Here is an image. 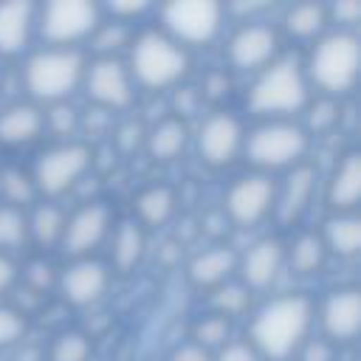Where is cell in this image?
Here are the masks:
<instances>
[{
	"label": "cell",
	"mask_w": 361,
	"mask_h": 361,
	"mask_svg": "<svg viewBox=\"0 0 361 361\" xmlns=\"http://www.w3.org/2000/svg\"><path fill=\"white\" fill-rule=\"evenodd\" d=\"M175 212V192L164 183L147 186L135 197V214L144 226H164Z\"/></svg>",
	"instance_id": "obj_26"
},
{
	"label": "cell",
	"mask_w": 361,
	"mask_h": 361,
	"mask_svg": "<svg viewBox=\"0 0 361 361\" xmlns=\"http://www.w3.org/2000/svg\"><path fill=\"white\" fill-rule=\"evenodd\" d=\"M186 138H189V130L180 118H164L158 121L149 135H147V149L155 161H172L183 152L186 147Z\"/></svg>",
	"instance_id": "obj_24"
},
{
	"label": "cell",
	"mask_w": 361,
	"mask_h": 361,
	"mask_svg": "<svg viewBox=\"0 0 361 361\" xmlns=\"http://www.w3.org/2000/svg\"><path fill=\"white\" fill-rule=\"evenodd\" d=\"M14 276H17V271H14V262H11L6 254H0V293H6V290L11 288Z\"/></svg>",
	"instance_id": "obj_47"
},
{
	"label": "cell",
	"mask_w": 361,
	"mask_h": 361,
	"mask_svg": "<svg viewBox=\"0 0 361 361\" xmlns=\"http://www.w3.org/2000/svg\"><path fill=\"white\" fill-rule=\"evenodd\" d=\"M243 149L248 161L262 169L296 166L307 152V133L290 121H268L243 138Z\"/></svg>",
	"instance_id": "obj_6"
},
{
	"label": "cell",
	"mask_w": 361,
	"mask_h": 361,
	"mask_svg": "<svg viewBox=\"0 0 361 361\" xmlns=\"http://www.w3.org/2000/svg\"><path fill=\"white\" fill-rule=\"evenodd\" d=\"M310 322H313L310 296L305 293L276 296L251 319V347L274 361L288 358L296 347L305 344Z\"/></svg>",
	"instance_id": "obj_1"
},
{
	"label": "cell",
	"mask_w": 361,
	"mask_h": 361,
	"mask_svg": "<svg viewBox=\"0 0 361 361\" xmlns=\"http://www.w3.org/2000/svg\"><path fill=\"white\" fill-rule=\"evenodd\" d=\"M307 102V79L296 59H274L248 90V107L259 116L296 113Z\"/></svg>",
	"instance_id": "obj_5"
},
{
	"label": "cell",
	"mask_w": 361,
	"mask_h": 361,
	"mask_svg": "<svg viewBox=\"0 0 361 361\" xmlns=\"http://www.w3.org/2000/svg\"><path fill=\"white\" fill-rule=\"evenodd\" d=\"M333 17H336L338 23L353 25V23L361 17V3H358V0H338V3L333 6Z\"/></svg>",
	"instance_id": "obj_43"
},
{
	"label": "cell",
	"mask_w": 361,
	"mask_h": 361,
	"mask_svg": "<svg viewBox=\"0 0 361 361\" xmlns=\"http://www.w3.org/2000/svg\"><path fill=\"white\" fill-rule=\"evenodd\" d=\"M0 189H3V195L8 200V206H17V209H20V203H31V197L37 195L31 175H25L23 169L0 172Z\"/></svg>",
	"instance_id": "obj_33"
},
{
	"label": "cell",
	"mask_w": 361,
	"mask_h": 361,
	"mask_svg": "<svg viewBox=\"0 0 361 361\" xmlns=\"http://www.w3.org/2000/svg\"><path fill=\"white\" fill-rule=\"evenodd\" d=\"M214 361H259V353H257L251 344L228 341V344L220 347V353H217Z\"/></svg>",
	"instance_id": "obj_39"
},
{
	"label": "cell",
	"mask_w": 361,
	"mask_h": 361,
	"mask_svg": "<svg viewBox=\"0 0 361 361\" xmlns=\"http://www.w3.org/2000/svg\"><path fill=\"white\" fill-rule=\"evenodd\" d=\"M164 25L183 42H209L220 31L223 6L214 0H175L161 8Z\"/></svg>",
	"instance_id": "obj_9"
},
{
	"label": "cell",
	"mask_w": 361,
	"mask_h": 361,
	"mask_svg": "<svg viewBox=\"0 0 361 361\" xmlns=\"http://www.w3.org/2000/svg\"><path fill=\"white\" fill-rule=\"evenodd\" d=\"M99 8L87 0H54L39 11V34L51 45L79 42L99 28Z\"/></svg>",
	"instance_id": "obj_8"
},
{
	"label": "cell",
	"mask_w": 361,
	"mask_h": 361,
	"mask_svg": "<svg viewBox=\"0 0 361 361\" xmlns=\"http://www.w3.org/2000/svg\"><path fill=\"white\" fill-rule=\"evenodd\" d=\"M107 231H110V206L102 200H90L65 220V231L59 243L65 245L68 254L82 257L96 245H102Z\"/></svg>",
	"instance_id": "obj_13"
},
{
	"label": "cell",
	"mask_w": 361,
	"mask_h": 361,
	"mask_svg": "<svg viewBox=\"0 0 361 361\" xmlns=\"http://www.w3.org/2000/svg\"><path fill=\"white\" fill-rule=\"evenodd\" d=\"M127 71L144 87L161 90V87L178 85L186 76L189 56H186V51L172 37H166L161 31H144L133 42L130 68Z\"/></svg>",
	"instance_id": "obj_2"
},
{
	"label": "cell",
	"mask_w": 361,
	"mask_h": 361,
	"mask_svg": "<svg viewBox=\"0 0 361 361\" xmlns=\"http://www.w3.org/2000/svg\"><path fill=\"white\" fill-rule=\"evenodd\" d=\"M279 48V37L271 25L251 23L237 28V34L228 42V59L240 71H257L274 62V54Z\"/></svg>",
	"instance_id": "obj_14"
},
{
	"label": "cell",
	"mask_w": 361,
	"mask_h": 361,
	"mask_svg": "<svg viewBox=\"0 0 361 361\" xmlns=\"http://www.w3.org/2000/svg\"><path fill=\"white\" fill-rule=\"evenodd\" d=\"M34 3L28 0H11L0 3V54L14 56L28 45L31 28H34Z\"/></svg>",
	"instance_id": "obj_19"
},
{
	"label": "cell",
	"mask_w": 361,
	"mask_h": 361,
	"mask_svg": "<svg viewBox=\"0 0 361 361\" xmlns=\"http://www.w3.org/2000/svg\"><path fill=\"white\" fill-rule=\"evenodd\" d=\"M285 257L296 274H316L327 259V248L319 234H299Z\"/></svg>",
	"instance_id": "obj_27"
},
{
	"label": "cell",
	"mask_w": 361,
	"mask_h": 361,
	"mask_svg": "<svg viewBox=\"0 0 361 361\" xmlns=\"http://www.w3.org/2000/svg\"><path fill=\"white\" fill-rule=\"evenodd\" d=\"M127 37H130V34H127L124 23H107V25H99V28H96V48H99V51H113V48L124 45Z\"/></svg>",
	"instance_id": "obj_38"
},
{
	"label": "cell",
	"mask_w": 361,
	"mask_h": 361,
	"mask_svg": "<svg viewBox=\"0 0 361 361\" xmlns=\"http://www.w3.org/2000/svg\"><path fill=\"white\" fill-rule=\"evenodd\" d=\"M116 141H118V147H121V149H133V147L141 141V124H135V121L124 124V127L118 130Z\"/></svg>",
	"instance_id": "obj_45"
},
{
	"label": "cell",
	"mask_w": 361,
	"mask_h": 361,
	"mask_svg": "<svg viewBox=\"0 0 361 361\" xmlns=\"http://www.w3.org/2000/svg\"><path fill=\"white\" fill-rule=\"evenodd\" d=\"M214 307H217V316H240L245 307H248V288L243 285H223L217 288L214 293Z\"/></svg>",
	"instance_id": "obj_34"
},
{
	"label": "cell",
	"mask_w": 361,
	"mask_h": 361,
	"mask_svg": "<svg viewBox=\"0 0 361 361\" xmlns=\"http://www.w3.org/2000/svg\"><path fill=\"white\" fill-rule=\"evenodd\" d=\"M313 189H316V169L310 164H296L288 172L282 189L274 195V214H276V220L282 226L296 223L307 212Z\"/></svg>",
	"instance_id": "obj_17"
},
{
	"label": "cell",
	"mask_w": 361,
	"mask_h": 361,
	"mask_svg": "<svg viewBox=\"0 0 361 361\" xmlns=\"http://www.w3.org/2000/svg\"><path fill=\"white\" fill-rule=\"evenodd\" d=\"M327 23V8L322 3H296L285 14V28L290 37H316Z\"/></svg>",
	"instance_id": "obj_28"
},
{
	"label": "cell",
	"mask_w": 361,
	"mask_h": 361,
	"mask_svg": "<svg viewBox=\"0 0 361 361\" xmlns=\"http://www.w3.org/2000/svg\"><path fill=\"white\" fill-rule=\"evenodd\" d=\"M324 248L338 257H355L361 245V223L355 214H336L324 223Z\"/></svg>",
	"instance_id": "obj_25"
},
{
	"label": "cell",
	"mask_w": 361,
	"mask_h": 361,
	"mask_svg": "<svg viewBox=\"0 0 361 361\" xmlns=\"http://www.w3.org/2000/svg\"><path fill=\"white\" fill-rule=\"evenodd\" d=\"M45 127V118L39 113V107L34 104H11L6 110H0V144L6 147H20V144H31L34 138H39Z\"/></svg>",
	"instance_id": "obj_20"
},
{
	"label": "cell",
	"mask_w": 361,
	"mask_h": 361,
	"mask_svg": "<svg viewBox=\"0 0 361 361\" xmlns=\"http://www.w3.org/2000/svg\"><path fill=\"white\" fill-rule=\"evenodd\" d=\"M358 59H361L358 37L350 31H333L316 42L305 79L319 85L327 96H341L353 90L358 79Z\"/></svg>",
	"instance_id": "obj_4"
},
{
	"label": "cell",
	"mask_w": 361,
	"mask_h": 361,
	"mask_svg": "<svg viewBox=\"0 0 361 361\" xmlns=\"http://www.w3.org/2000/svg\"><path fill=\"white\" fill-rule=\"evenodd\" d=\"M169 361H212V355H209V350H203L197 344H180L169 355Z\"/></svg>",
	"instance_id": "obj_44"
},
{
	"label": "cell",
	"mask_w": 361,
	"mask_h": 361,
	"mask_svg": "<svg viewBox=\"0 0 361 361\" xmlns=\"http://www.w3.org/2000/svg\"><path fill=\"white\" fill-rule=\"evenodd\" d=\"M265 3H237L231 6V11H243V14H254V11H262Z\"/></svg>",
	"instance_id": "obj_50"
},
{
	"label": "cell",
	"mask_w": 361,
	"mask_h": 361,
	"mask_svg": "<svg viewBox=\"0 0 361 361\" xmlns=\"http://www.w3.org/2000/svg\"><path fill=\"white\" fill-rule=\"evenodd\" d=\"M147 8V0H135V3H110L107 11L113 17H133V14H141Z\"/></svg>",
	"instance_id": "obj_46"
},
{
	"label": "cell",
	"mask_w": 361,
	"mask_h": 361,
	"mask_svg": "<svg viewBox=\"0 0 361 361\" xmlns=\"http://www.w3.org/2000/svg\"><path fill=\"white\" fill-rule=\"evenodd\" d=\"M85 90L102 110H124L133 104V76L124 62L113 56L96 59L85 71Z\"/></svg>",
	"instance_id": "obj_10"
},
{
	"label": "cell",
	"mask_w": 361,
	"mask_h": 361,
	"mask_svg": "<svg viewBox=\"0 0 361 361\" xmlns=\"http://www.w3.org/2000/svg\"><path fill=\"white\" fill-rule=\"evenodd\" d=\"M234 268H237V254L228 245H214V248H206V251L195 254V259L189 262V279L197 288H214Z\"/></svg>",
	"instance_id": "obj_22"
},
{
	"label": "cell",
	"mask_w": 361,
	"mask_h": 361,
	"mask_svg": "<svg viewBox=\"0 0 361 361\" xmlns=\"http://www.w3.org/2000/svg\"><path fill=\"white\" fill-rule=\"evenodd\" d=\"M228 76L223 73V71H212L209 76H206V82H203V96H209V99H220V96H226L228 93Z\"/></svg>",
	"instance_id": "obj_42"
},
{
	"label": "cell",
	"mask_w": 361,
	"mask_h": 361,
	"mask_svg": "<svg viewBox=\"0 0 361 361\" xmlns=\"http://www.w3.org/2000/svg\"><path fill=\"white\" fill-rule=\"evenodd\" d=\"M107 285H110V271L96 259H76L71 268H65V274L59 279L62 296L76 307L99 302L104 296Z\"/></svg>",
	"instance_id": "obj_16"
},
{
	"label": "cell",
	"mask_w": 361,
	"mask_h": 361,
	"mask_svg": "<svg viewBox=\"0 0 361 361\" xmlns=\"http://www.w3.org/2000/svg\"><path fill=\"white\" fill-rule=\"evenodd\" d=\"M237 265H240V274H243L245 288L262 290L282 271V265H285V245L276 237H262V240H257L245 251L243 259H237Z\"/></svg>",
	"instance_id": "obj_18"
},
{
	"label": "cell",
	"mask_w": 361,
	"mask_h": 361,
	"mask_svg": "<svg viewBox=\"0 0 361 361\" xmlns=\"http://www.w3.org/2000/svg\"><path fill=\"white\" fill-rule=\"evenodd\" d=\"M28 276L37 282V288H45V285L54 279V274H51V265H42V262H34Z\"/></svg>",
	"instance_id": "obj_48"
},
{
	"label": "cell",
	"mask_w": 361,
	"mask_h": 361,
	"mask_svg": "<svg viewBox=\"0 0 361 361\" xmlns=\"http://www.w3.org/2000/svg\"><path fill=\"white\" fill-rule=\"evenodd\" d=\"M144 251H147L144 228H141L135 220L118 223L116 237H113V265H116V271H121V274L133 271V268L141 262Z\"/></svg>",
	"instance_id": "obj_23"
},
{
	"label": "cell",
	"mask_w": 361,
	"mask_h": 361,
	"mask_svg": "<svg viewBox=\"0 0 361 361\" xmlns=\"http://www.w3.org/2000/svg\"><path fill=\"white\" fill-rule=\"evenodd\" d=\"M361 327V296L355 288H336L322 305V330L333 341L355 338Z\"/></svg>",
	"instance_id": "obj_15"
},
{
	"label": "cell",
	"mask_w": 361,
	"mask_h": 361,
	"mask_svg": "<svg viewBox=\"0 0 361 361\" xmlns=\"http://www.w3.org/2000/svg\"><path fill=\"white\" fill-rule=\"evenodd\" d=\"M276 186L265 175H243L226 192V214L237 226H257L274 209Z\"/></svg>",
	"instance_id": "obj_11"
},
{
	"label": "cell",
	"mask_w": 361,
	"mask_h": 361,
	"mask_svg": "<svg viewBox=\"0 0 361 361\" xmlns=\"http://www.w3.org/2000/svg\"><path fill=\"white\" fill-rule=\"evenodd\" d=\"M195 344L197 347H203V350H212V347H223V344H228V333H231V324H228V319L226 316H217V313H212V316H203L197 324H195Z\"/></svg>",
	"instance_id": "obj_32"
},
{
	"label": "cell",
	"mask_w": 361,
	"mask_h": 361,
	"mask_svg": "<svg viewBox=\"0 0 361 361\" xmlns=\"http://www.w3.org/2000/svg\"><path fill=\"white\" fill-rule=\"evenodd\" d=\"M90 358V338L79 330H65L51 341L48 361H87Z\"/></svg>",
	"instance_id": "obj_30"
},
{
	"label": "cell",
	"mask_w": 361,
	"mask_h": 361,
	"mask_svg": "<svg viewBox=\"0 0 361 361\" xmlns=\"http://www.w3.org/2000/svg\"><path fill=\"white\" fill-rule=\"evenodd\" d=\"M25 333V316L14 307H0V350L17 344Z\"/></svg>",
	"instance_id": "obj_36"
},
{
	"label": "cell",
	"mask_w": 361,
	"mask_h": 361,
	"mask_svg": "<svg viewBox=\"0 0 361 361\" xmlns=\"http://www.w3.org/2000/svg\"><path fill=\"white\" fill-rule=\"evenodd\" d=\"M243 124L231 113H212L197 133V152L209 166L231 164L243 149Z\"/></svg>",
	"instance_id": "obj_12"
},
{
	"label": "cell",
	"mask_w": 361,
	"mask_h": 361,
	"mask_svg": "<svg viewBox=\"0 0 361 361\" xmlns=\"http://www.w3.org/2000/svg\"><path fill=\"white\" fill-rule=\"evenodd\" d=\"M85 76V62L79 51L71 48H45L28 56L23 68V82L25 90L37 102L56 104L65 96L76 90V85Z\"/></svg>",
	"instance_id": "obj_3"
},
{
	"label": "cell",
	"mask_w": 361,
	"mask_h": 361,
	"mask_svg": "<svg viewBox=\"0 0 361 361\" xmlns=\"http://www.w3.org/2000/svg\"><path fill=\"white\" fill-rule=\"evenodd\" d=\"M336 121H338V104L330 96H322V99H316L310 104V110H307V127L313 133H327V130L336 127Z\"/></svg>",
	"instance_id": "obj_35"
},
{
	"label": "cell",
	"mask_w": 361,
	"mask_h": 361,
	"mask_svg": "<svg viewBox=\"0 0 361 361\" xmlns=\"http://www.w3.org/2000/svg\"><path fill=\"white\" fill-rule=\"evenodd\" d=\"M175 257H180V245H178V243H166V245L161 248V259H164V262H172Z\"/></svg>",
	"instance_id": "obj_49"
},
{
	"label": "cell",
	"mask_w": 361,
	"mask_h": 361,
	"mask_svg": "<svg viewBox=\"0 0 361 361\" xmlns=\"http://www.w3.org/2000/svg\"><path fill=\"white\" fill-rule=\"evenodd\" d=\"M39 358V350H34V347H25L20 355H17V361H37Z\"/></svg>",
	"instance_id": "obj_51"
},
{
	"label": "cell",
	"mask_w": 361,
	"mask_h": 361,
	"mask_svg": "<svg viewBox=\"0 0 361 361\" xmlns=\"http://www.w3.org/2000/svg\"><path fill=\"white\" fill-rule=\"evenodd\" d=\"M28 231L34 234V240L39 245H54L62 240L65 231V212L54 203H42L34 209L31 220H28Z\"/></svg>",
	"instance_id": "obj_29"
},
{
	"label": "cell",
	"mask_w": 361,
	"mask_h": 361,
	"mask_svg": "<svg viewBox=\"0 0 361 361\" xmlns=\"http://www.w3.org/2000/svg\"><path fill=\"white\" fill-rule=\"evenodd\" d=\"M358 192H361V164L355 152H347L327 180V203L338 214H347L350 209H355Z\"/></svg>",
	"instance_id": "obj_21"
},
{
	"label": "cell",
	"mask_w": 361,
	"mask_h": 361,
	"mask_svg": "<svg viewBox=\"0 0 361 361\" xmlns=\"http://www.w3.org/2000/svg\"><path fill=\"white\" fill-rule=\"evenodd\" d=\"M197 104H200V93H197L195 87H178V90H175V110H178L175 118L192 116V113L197 110Z\"/></svg>",
	"instance_id": "obj_40"
},
{
	"label": "cell",
	"mask_w": 361,
	"mask_h": 361,
	"mask_svg": "<svg viewBox=\"0 0 361 361\" xmlns=\"http://www.w3.org/2000/svg\"><path fill=\"white\" fill-rule=\"evenodd\" d=\"M299 361H333V347L330 341L324 338H316V341H307L299 353Z\"/></svg>",
	"instance_id": "obj_41"
},
{
	"label": "cell",
	"mask_w": 361,
	"mask_h": 361,
	"mask_svg": "<svg viewBox=\"0 0 361 361\" xmlns=\"http://www.w3.org/2000/svg\"><path fill=\"white\" fill-rule=\"evenodd\" d=\"M93 152L85 144H56L45 149L37 161L34 169V189L42 192L45 197L65 195L90 166Z\"/></svg>",
	"instance_id": "obj_7"
},
{
	"label": "cell",
	"mask_w": 361,
	"mask_h": 361,
	"mask_svg": "<svg viewBox=\"0 0 361 361\" xmlns=\"http://www.w3.org/2000/svg\"><path fill=\"white\" fill-rule=\"evenodd\" d=\"M28 240V220L17 206H0V248H20Z\"/></svg>",
	"instance_id": "obj_31"
},
{
	"label": "cell",
	"mask_w": 361,
	"mask_h": 361,
	"mask_svg": "<svg viewBox=\"0 0 361 361\" xmlns=\"http://www.w3.org/2000/svg\"><path fill=\"white\" fill-rule=\"evenodd\" d=\"M42 118H45V124H48L56 135H68V133H73V130L79 127V116H76V110H73V107H68L65 102L51 104L48 116H42Z\"/></svg>",
	"instance_id": "obj_37"
}]
</instances>
